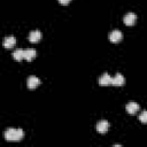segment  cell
Here are the masks:
<instances>
[{
  "instance_id": "cell-13",
  "label": "cell",
  "mask_w": 147,
  "mask_h": 147,
  "mask_svg": "<svg viewBox=\"0 0 147 147\" xmlns=\"http://www.w3.org/2000/svg\"><path fill=\"white\" fill-rule=\"evenodd\" d=\"M139 121L141 123H147V110H144L139 115Z\"/></svg>"
},
{
  "instance_id": "cell-8",
  "label": "cell",
  "mask_w": 147,
  "mask_h": 147,
  "mask_svg": "<svg viewBox=\"0 0 147 147\" xmlns=\"http://www.w3.org/2000/svg\"><path fill=\"white\" fill-rule=\"evenodd\" d=\"M111 79H113V77H110L108 74H103V75H101L100 76V78H99V84L101 85V86H106V85H110L111 84Z\"/></svg>"
},
{
  "instance_id": "cell-7",
  "label": "cell",
  "mask_w": 147,
  "mask_h": 147,
  "mask_svg": "<svg viewBox=\"0 0 147 147\" xmlns=\"http://www.w3.org/2000/svg\"><path fill=\"white\" fill-rule=\"evenodd\" d=\"M109 129V123L107 121H100L98 124H96V131L99 133H106Z\"/></svg>"
},
{
  "instance_id": "cell-4",
  "label": "cell",
  "mask_w": 147,
  "mask_h": 147,
  "mask_svg": "<svg viewBox=\"0 0 147 147\" xmlns=\"http://www.w3.org/2000/svg\"><path fill=\"white\" fill-rule=\"evenodd\" d=\"M124 83H125V78L122 74H116L111 79V85H115V86H122L124 85Z\"/></svg>"
},
{
  "instance_id": "cell-6",
  "label": "cell",
  "mask_w": 147,
  "mask_h": 147,
  "mask_svg": "<svg viewBox=\"0 0 147 147\" xmlns=\"http://www.w3.org/2000/svg\"><path fill=\"white\" fill-rule=\"evenodd\" d=\"M16 44V39L14 36H6L5 39H3V46L6 48H11L14 47Z\"/></svg>"
},
{
  "instance_id": "cell-10",
  "label": "cell",
  "mask_w": 147,
  "mask_h": 147,
  "mask_svg": "<svg viewBox=\"0 0 147 147\" xmlns=\"http://www.w3.org/2000/svg\"><path fill=\"white\" fill-rule=\"evenodd\" d=\"M40 38H41V32L39 30H33L29 34V40L31 42H37L40 40Z\"/></svg>"
},
{
  "instance_id": "cell-12",
  "label": "cell",
  "mask_w": 147,
  "mask_h": 147,
  "mask_svg": "<svg viewBox=\"0 0 147 147\" xmlns=\"http://www.w3.org/2000/svg\"><path fill=\"white\" fill-rule=\"evenodd\" d=\"M13 57H14L16 61H21L22 59H24V49H22V48L15 49L14 53H13Z\"/></svg>"
},
{
  "instance_id": "cell-3",
  "label": "cell",
  "mask_w": 147,
  "mask_h": 147,
  "mask_svg": "<svg viewBox=\"0 0 147 147\" xmlns=\"http://www.w3.org/2000/svg\"><path fill=\"white\" fill-rule=\"evenodd\" d=\"M136 21H137V15L134 14V13H127V14H125V16L123 17V22L125 23V25H133L134 23H136Z\"/></svg>"
},
{
  "instance_id": "cell-2",
  "label": "cell",
  "mask_w": 147,
  "mask_h": 147,
  "mask_svg": "<svg viewBox=\"0 0 147 147\" xmlns=\"http://www.w3.org/2000/svg\"><path fill=\"white\" fill-rule=\"evenodd\" d=\"M108 38L111 42H118L122 40L123 38V33L119 31V30H113L109 34H108Z\"/></svg>"
},
{
  "instance_id": "cell-5",
  "label": "cell",
  "mask_w": 147,
  "mask_h": 147,
  "mask_svg": "<svg viewBox=\"0 0 147 147\" xmlns=\"http://www.w3.org/2000/svg\"><path fill=\"white\" fill-rule=\"evenodd\" d=\"M39 84H40V79H39L38 77H36V76H30V77L28 78V80H26V85H28V87L31 88V90L36 88Z\"/></svg>"
},
{
  "instance_id": "cell-9",
  "label": "cell",
  "mask_w": 147,
  "mask_h": 147,
  "mask_svg": "<svg viewBox=\"0 0 147 147\" xmlns=\"http://www.w3.org/2000/svg\"><path fill=\"white\" fill-rule=\"evenodd\" d=\"M126 111L129 113V114H131V115H133V114H136L138 110H139V105L137 103V102H134V101H131V102H129L127 105H126Z\"/></svg>"
},
{
  "instance_id": "cell-11",
  "label": "cell",
  "mask_w": 147,
  "mask_h": 147,
  "mask_svg": "<svg viewBox=\"0 0 147 147\" xmlns=\"http://www.w3.org/2000/svg\"><path fill=\"white\" fill-rule=\"evenodd\" d=\"M36 51L33 49V48H26V49H24V59L26 60V61H31V60H33L34 59V56H36Z\"/></svg>"
},
{
  "instance_id": "cell-1",
  "label": "cell",
  "mask_w": 147,
  "mask_h": 147,
  "mask_svg": "<svg viewBox=\"0 0 147 147\" xmlns=\"http://www.w3.org/2000/svg\"><path fill=\"white\" fill-rule=\"evenodd\" d=\"M23 137H24V132L21 129L9 127L5 132V139L7 141H20L23 139Z\"/></svg>"
},
{
  "instance_id": "cell-14",
  "label": "cell",
  "mask_w": 147,
  "mask_h": 147,
  "mask_svg": "<svg viewBox=\"0 0 147 147\" xmlns=\"http://www.w3.org/2000/svg\"><path fill=\"white\" fill-rule=\"evenodd\" d=\"M70 1H71V0H59V2L62 3V5H68Z\"/></svg>"
}]
</instances>
